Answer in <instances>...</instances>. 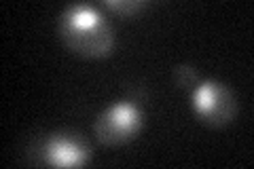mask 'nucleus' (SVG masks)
<instances>
[{"label": "nucleus", "mask_w": 254, "mask_h": 169, "mask_svg": "<svg viewBox=\"0 0 254 169\" xmlns=\"http://www.w3.org/2000/svg\"><path fill=\"white\" fill-rule=\"evenodd\" d=\"M60 34L70 49L83 55H104L113 45L110 26L91 6H72L62 15Z\"/></svg>", "instance_id": "nucleus-1"}, {"label": "nucleus", "mask_w": 254, "mask_h": 169, "mask_svg": "<svg viewBox=\"0 0 254 169\" xmlns=\"http://www.w3.org/2000/svg\"><path fill=\"white\" fill-rule=\"evenodd\" d=\"M195 108L208 123L220 125L233 118L235 100L233 93L220 83H205L195 93Z\"/></svg>", "instance_id": "nucleus-2"}, {"label": "nucleus", "mask_w": 254, "mask_h": 169, "mask_svg": "<svg viewBox=\"0 0 254 169\" xmlns=\"http://www.w3.org/2000/svg\"><path fill=\"white\" fill-rule=\"evenodd\" d=\"M138 114L136 110L127 104L121 106H115L106 110L104 114L98 118V125H95V133L104 144H119L129 140L133 133L138 131Z\"/></svg>", "instance_id": "nucleus-3"}, {"label": "nucleus", "mask_w": 254, "mask_h": 169, "mask_svg": "<svg viewBox=\"0 0 254 169\" xmlns=\"http://www.w3.org/2000/svg\"><path fill=\"white\" fill-rule=\"evenodd\" d=\"M47 157L55 165H76L85 159V148L70 138H53L47 146Z\"/></svg>", "instance_id": "nucleus-4"}, {"label": "nucleus", "mask_w": 254, "mask_h": 169, "mask_svg": "<svg viewBox=\"0 0 254 169\" xmlns=\"http://www.w3.org/2000/svg\"><path fill=\"white\" fill-rule=\"evenodd\" d=\"M106 6H110V9H115L119 13H133L136 9H140L142 2H136V0H108Z\"/></svg>", "instance_id": "nucleus-5"}, {"label": "nucleus", "mask_w": 254, "mask_h": 169, "mask_svg": "<svg viewBox=\"0 0 254 169\" xmlns=\"http://www.w3.org/2000/svg\"><path fill=\"white\" fill-rule=\"evenodd\" d=\"M195 70L190 68V66H180V68H176V83L180 85V87H187V85H190L195 80Z\"/></svg>", "instance_id": "nucleus-6"}]
</instances>
